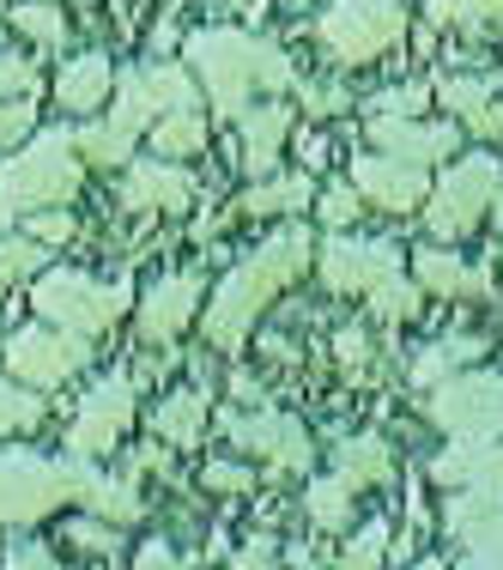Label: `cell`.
<instances>
[{
    "mask_svg": "<svg viewBox=\"0 0 503 570\" xmlns=\"http://www.w3.org/2000/svg\"><path fill=\"white\" fill-rule=\"evenodd\" d=\"M61 504H86L91 515H103V522L121 528V522L140 515V492H134L128 480L98 473L86 455L43 461L31 450H0V522L24 528V522H37V515H49Z\"/></svg>",
    "mask_w": 503,
    "mask_h": 570,
    "instance_id": "cell-1",
    "label": "cell"
},
{
    "mask_svg": "<svg viewBox=\"0 0 503 570\" xmlns=\"http://www.w3.org/2000/svg\"><path fill=\"white\" fill-rule=\"evenodd\" d=\"M309 255H316V243H309L304 225H285L279 237H267L262 249H255L237 274H225V285L213 292V304H207V341L237 352L243 341H249V328L262 322L267 297L285 292V285L304 274Z\"/></svg>",
    "mask_w": 503,
    "mask_h": 570,
    "instance_id": "cell-2",
    "label": "cell"
},
{
    "mask_svg": "<svg viewBox=\"0 0 503 570\" xmlns=\"http://www.w3.org/2000/svg\"><path fill=\"white\" fill-rule=\"evenodd\" d=\"M188 61L207 79L213 110L230 116V121L243 116V104H249L255 91H297L292 61H285L274 43L243 37V31H195L188 37Z\"/></svg>",
    "mask_w": 503,
    "mask_h": 570,
    "instance_id": "cell-3",
    "label": "cell"
},
{
    "mask_svg": "<svg viewBox=\"0 0 503 570\" xmlns=\"http://www.w3.org/2000/svg\"><path fill=\"white\" fill-rule=\"evenodd\" d=\"M79 195V140L67 128H49L19 158H0V200L12 213L67 207Z\"/></svg>",
    "mask_w": 503,
    "mask_h": 570,
    "instance_id": "cell-4",
    "label": "cell"
},
{
    "mask_svg": "<svg viewBox=\"0 0 503 570\" xmlns=\"http://www.w3.org/2000/svg\"><path fill=\"white\" fill-rule=\"evenodd\" d=\"M31 304L43 309L49 328H67V334H86L91 341V334H103L121 309L134 304V285L128 279L98 285V279L73 274V267H56V274H43L31 285Z\"/></svg>",
    "mask_w": 503,
    "mask_h": 570,
    "instance_id": "cell-5",
    "label": "cell"
},
{
    "mask_svg": "<svg viewBox=\"0 0 503 570\" xmlns=\"http://www.w3.org/2000/svg\"><path fill=\"white\" fill-rule=\"evenodd\" d=\"M316 31L334 49V61H371L406 37V7L401 0H334Z\"/></svg>",
    "mask_w": 503,
    "mask_h": 570,
    "instance_id": "cell-6",
    "label": "cell"
},
{
    "mask_svg": "<svg viewBox=\"0 0 503 570\" xmlns=\"http://www.w3.org/2000/svg\"><path fill=\"white\" fill-rule=\"evenodd\" d=\"M497 158H461L455 170L437 183V200L425 207V225H431V243H448V237H467L473 225L485 219V207L497 200Z\"/></svg>",
    "mask_w": 503,
    "mask_h": 570,
    "instance_id": "cell-7",
    "label": "cell"
},
{
    "mask_svg": "<svg viewBox=\"0 0 503 570\" xmlns=\"http://www.w3.org/2000/svg\"><path fill=\"white\" fill-rule=\"evenodd\" d=\"M425 406L448 438H503V376H485V371L443 376Z\"/></svg>",
    "mask_w": 503,
    "mask_h": 570,
    "instance_id": "cell-8",
    "label": "cell"
},
{
    "mask_svg": "<svg viewBox=\"0 0 503 570\" xmlns=\"http://www.w3.org/2000/svg\"><path fill=\"white\" fill-rule=\"evenodd\" d=\"M170 110H200V104H195V79H188L176 61H158V67H140V73H121L116 79V110H110L116 128L140 134L146 121H158Z\"/></svg>",
    "mask_w": 503,
    "mask_h": 570,
    "instance_id": "cell-9",
    "label": "cell"
},
{
    "mask_svg": "<svg viewBox=\"0 0 503 570\" xmlns=\"http://www.w3.org/2000/svg\"><path fill=\"white\" fill-rule=\"evenodd\" d=\"M86 358H91V341L86 334H67V328H19L7 341V371L24 389H56Z\"/></svg>",
    "mask_w": 503,
    "mask_h": 570,
    "instance_id": "cell-10",
    "label": "cell"
},
{
    "mask_svg": "<svg viewBox=\"0 0 503 570\" xmlns=\"http://www.w3.org/2000/svg\"><path fill=\"white\" fill-rule=\"evenodd\" d=\"M134 419V383L128 376H103L98 389L86 395V406H79V419L67 425V455H103L116 450V438L128 431Z\"/></svg>",
    "mask_w": 503,
    "mask_h": 570,
    "instance_id": "cell-11",
    "label": "cell"
},
{
    "mask_svg": "<svg viewBox=\"0 0 503 570\" xmlns=\"http://www.w3.org/2000/svg\"><path fill=\"white\" fill-rule=\"evenodd\" d=\"M388 274H401V249L394 243H358V237H334L322 249V279L334 292H371Z\"/></svg>",
    "mask_w": 503,
    "mask_h": 570,
    "instance_id": "cell-12",
    "label": "cell"
},
{
    "mask_svg": "<svg viewBox=\"0 0 503 570\" xmlns=\"http://www.w3.org/2000/svg\"><path fill=\"white\" fill-rule=\"evenodd\" d=\"M230 443H237V450H262L267 461H274V468H309V431L297 425V419H285V413H249V419H230Z\"/></svg>",
    "mask_w": 503,
    "mask_h": 570,
    "instance_id": "cell-13",
    "label": "cell"
},
{
    "mask_svg": "<svg viewBox=\"0 0 503 570\" xmlns=\"http://www.w3.org/2000/svg\"><path fill=\"white\" fill-rule=\"evenodd\" d=\"M352 188H358L371 207L406 213V207L425 200V165H406V158H388V153L358 158V165H352Z\"/></svg>",
    "mask_w": 503,
    "mask_h": 570,
    "instance_id": "cell-14",
    "label": "cell"
},
{
    "mask_svg": "<svg viewBox=\"0 0 503 570\" xmlns=\"http://www.w3.org/2000/svg\"><path fill=\"white\" fill-rule=\"evenodd\" d=\"M371 140H376V153H388V158H406V165H431V158H448L455 153V140L461 134L455 128H418L413 116H371Z\"/></svg>",
    "mask_w": 503,
    "mask_h": 570,
    "instance_id": "cell-15",
    "label": "cell"
},
{
    "mask_svg": "<svg viewBox=\"0 0 503 570\" xmlns=\"http://www.w3.org/2000/svg\"><path fill=\"white\" fill-rule=\"evenodd\" d=\"M195 304H200V279L195 274H176V279H158L140 304V334L146 341H170L195 322Z\"/></svg>",
    "mask_w": 503,
    "mask_h": 570,
    "instance_id": "cell-16",
    "label": "cell"
},
{
    "mask_svg": "<svg viewBox=\"0 0 503 570\" xmlns=\"http://www.w3.org/2000/svg\"><path fill=\"white\" fill-rule=\"evenodd\" d=\"M443 485H480V492H503V443L497 438H461V450L431 461Z\"/></svg>",
    "mask_w": 503,
    "mask_h": 570,
    "instance_id": "cell-17",
    "label": "cell"
},
{
    "mask_svg": "<svg viewBox=\"0 0 503 570\" xmlns=\"http://www.w3.org/2000/svg\"><path fill=\"white\" fill-rule=\"evenodd\" d=\"M195 200V183L176 165H134L128 176V207H152V213H183Z\"/></svg>",
    "mask_w": 503,
    "mask_h": 570,
    "instance_id": "cell-18",
    "label": "cell"
},
{
    "mask_svg": "<svg viewBox=\"0 0 503 570\" xmlns=\"http://www.w3.org/2000/svg\"><path fill=\"white\" fill-rule=\"evenodd\" d=\"M418 285L437 292V297H485L492 292V267H461L448 249L431 243V249L418 255Z\"/></svg>",
    "mask_w": 503,
    "mask_h": 570,
    "instance_id": "cell-19",
    "label": "cell"
},
{
    "mask_svg": "<svg viewBox=\"0 0 503 570\" xmlns=\"http://www.w3.org/2000/svg\"><path fill=\"white\" fill-rule=\"evenodd\" d=\"M116 91V67L103 61V56H79V61H67L61 67V79H56V98H61V110H98L103 98Z\"/></svg>",
    "mask_w": 503,
    "mask_h": 570,
    "instance_id": "cell-20",
    "label": "cell"
},
{
    "mask_svg": "<svg viewBox=\"0 0 503 570\" xmlns=\"http://www.w3.org/2000/svg\"><path fill=\"white\" fill-rule=\"evenodd\" d=\"M243 170L249 176H274L279 165V140L292 128V110H243Z\"/></svg>",
    "mask_w": 503,
    "mask_h": 570,
    "instance_id": "cell-21",
    "label": "cell"
},
{
    "mask_svg": "<svg viewBox=\"0 0 503 570\" xmlns=\"http://www.w3.org/2000/svg\"><path fill=\"white\" fill-rule=\"evenodd\" d=\"M152 431L165 443H176V450H195V438L207 431V401H200V395H170L152 413Z\"/></svg>",
    "mask_w": 503,
    "mask_h": 570,
    "instance_id": "cell-22",
    "label": "cell"
},
{
    "mask_svg": "<svg viewBox=\"0 0 503 570\" xmlns=\"http://www.w3.org/2000/svg\"><path fill=\"white\" fill-rule=\"evenodd\" d=\"M316 200V183L309 176H262V183L243 195V213H297Z\"/></svg>",
    "mask_w": 503,
    "mask_h": 570,
    "instance_id": "cell-23",
    "label": "cell"
},
{
    "mask_svg": "<svg viewBox=\"0 0 503 570\" xmlns=\"http://www.w3.org/2000/svg\"><path fill=\"white\" fill-rule=\"evenodd\" d=\"M200 146H207V121H200V110L158 116V128H152V153L158 158H188V153H200Z\"/></svg>",
    "mask_w": 503,
    "mask_h": 570,
    "instance_id": "cell-24",
    "label": "cell"
},
{
    "mask_svg": "<svg viewBox=\"0 0 503 570\" xmlns=\"http://www.w3.org/2000/svg\"><path fill=\"white\" fill-rule=\"evenodd\" d=\"M339 480L358 492V485H376V480H388V443L383 438H352V443H339Z\"/></svg>",
    "mask_w": 503,
    "mask_h": 570,
    "instance_id": "cell-25",
    "label": "cell"
},
{
    "mask_svg": "<svg viewBox=\"0 0 503 570\" xmlns=\"http://www.w3.org/2000/svg\"><path fill=\"white\" fill-rule=\"evenodd\" d=\"M480 341H467V334H461V341H443V346H431V352H418V364H413V383L418 389H437L448 371H455V364H467V358H480Z\"/></svg>",
    "mask_w": 503,
    "mask_h": 570,
    "instance_id": "cell-26",
    "label": "cell"
},
{
    "mask_svg": "<svg viewBox=\"0 0 503 570\" xmlns=\"http://www.w3.org/2000/svg\"><path fill=\"white\" fill-rule=\"evenodd\" d=\"M73 140H79V153H86L91 165H128L134 158V134L116 128V121H91V128H79Z\"/></svg>",
    "mask_w": 503,
    "mask_h": 570,
    "instance_id": "cell-27",
    "label": "cell"
},
{
    "mask_svg": "<svg viewBox=\"0 0 503 570\" xmlns=\"http://www.w3.org/2000/svg\"><path fill=\"white\" fill-rule=\"evenodd\" d=\"M437 98L448 104V110H455L461 121H467L473 134L485 128V110H492V86H485V79H443L437 86Z\"/></svg>",
    "mask_w": 503,
    "mask_h": 570,
    "instance_id": "cell-28",
    "label": "cell"
},
{
    "mask_svg": "<svg viewBox=\"0 0 503 570\" xmlns=\"http://www.w3.org/2000/svg\"><path fill=\"white\" fill-rule=\"evenodd\" d=\"M37 419H43V401H37V389H24L19 376H0V438H7V431H31Z\"/></svg>",
    "mask_w": 503,
    "mask_h": 570,
    "instance_id": "cell-29",
    "label": "cell"
},
{
    "mask_svg": "<svg viewBox=\"0 0 503 570\" xmlns=\"http://www.w3.org/2000/svg\"><path fill=\"white\" fill-rule=\"evenodd\" d=\"M12 24H19L31 43H43V49H61V37H67V19L56 7H43V0H24V7H12Z\"/></svg>",
    "mask_w": 503,
    "mask_h": 570,
    "instance_id": "cell-30",
    "label": "cell"
},
{
    "mask_svg": "<svg viewBox=\"0 0 503 570\" xmlns=\"http://www.w3.org/2000/svg\"><path fill=\"white\" fill-rule=\"evenodd\" d=\"M461 547H467V564H503V504L492 515H480V522L467 528V534H455Z\"/></svg>",
    "mask_w": 503,
    "mask_h": 570,
    "instance_id": "cell-31",
    "label": "cell"
},
{
    "mask_svg": "<svg viewBox=\"0 0 503 570\" xmlns=\"http://www.w3.org/2000/svg\"><path fill=\"white\" fill-rule=\"evenodd\" d=\"M413 309H418V292L401 274H388L383 285H371V316L376 322H406Z\"/></svg>",
    "mask_w": 503,
    "mask_h": 570,
    "instance_id": "cell-32",
    "label": "cell"
},
{
    "mask_svg": "<svg viewBox=\"0 0 503 570\" xmlns=\"http://www.w3.org/2000/svg\"><path fill=\"white\" fill-rule=\"evenodd\" d=\"M49 255H43V243L37 237H0V292H7L12 279H24L31 267H43Z\"/></svg>",
    "mask_w": 503,
    "mask_h": 570,
    "instance_id": "cell-33",
    "label": "cell"
},
{
    "mask_svg": "<svg viewBox=\"0 0 503 570\" xmlns=\"http://www.w3.org/2000/svg\"><path fill=\"white\" fill-rule=\"evenodd\" d=\"M346 510H352V485L339 480V473H334V480H322V485H309V515H316L322 528H339V522H346Z\"/></svg>",
    "mask_w": 503,
    "mask_h": 570,
    "instance_id": "cell-34",
    "label": "cell"
},
{
    "mask_svg": "<svg viewBox=\"0 0 503 570\" xmlns=\"http://www.w3.org/2000/svg\"><path fill=\"white\" fill-rule=\"evenodd\" d=\"M31 121H37L31 98H0V153H7V146H19L24 134H31Z\"/></svg>",
    "mask_w": 503,
    "mask_h": 570,
    "instance_id": "cell-35",
    "label": "cell"
},
{
    "mask_svg": "<svg viewBox=\"0 0 503 570\" xmlns=\"http://www.w3.org/2000/svg\"><path fill=\"white\" fill-rule=\"evenodd\" d=\"M431 12L461 24H485V19H503V0H431Z\"/></svg>",
    "mask_w": 503,
    "mask_h": 570,
    "instance_id": "cell-36",
    "label": "cell"
},
{
    "mask_svg": "<svg viewBox=\"0 0 503 570\" xmlns=\"http://www.w3.org/2000/svg\"><path fill=\"white\" fill-rule=\"evenodd\" d=\"M431 104V86H401V91H383V98H371L376 116H413Z\"/></svg>",
    "mask_w": 503,
    "mask_h": 570,
    "instance_id": "cell-37",
    "label": "cell"
},
{
    "mask_svg": "<svg viewBox=\"0 0 503 570\" xmlns=\"http://www.w3.org/2000/svg\"><path fill=\"white\" fill-rule=\"evenodd\" d=\"M31 237H37V243H67V237H73V213L37 207V213H31Z\"/></svg>",
    "mask_w": 503,
    "mask_h": 570,
    "instance_id": "cell-38",
    "label": "cell"
},
{
    "mask_svg": "<svg viewBox=\"0 0 503 570\" xmlns=\"http://www.w3.org/2000/svg\"><path fill=\"white\" fill-rule=\"evenodd\" d=\"M358 188H328V195H322V219H328V225H352V219H358Z\"/></svg>",
    "mask_w": 503,
    "mask_h": 570,
    "instance_id": "cell-39",
    "label": "cell"
},
{
    "mask_svg": "<svg viewBox=\"0 0 503 570\" xmlns=\"http://www.w3.org/2000/svg\"><path fill=\"white\" fill-rule=\"evenodd\" d=\"M383 552H388V528L376 522V528H364V534H358V540H352V547H346V564H376V559H383Z\"/></svg>",
    "mask_w": 503,
    "mask_h": 570,
    "instance_id": "cell-40",
    "label": "cell"
},
{
    "mask_svg": "<svg viewBox=\"0 0 503 570\" xmlns=\"http://www.w3.org/2000/svg\"><path fill=\"white\" fill-rule=\"evenodd\" d=\"M207 485H213V492H249L255 473L237 468V461H213V468H207Z\"/></svg>",
    "mask_w": 503,
    "mask_h": 570,
    "instance_id": "cell-41",
    "label": "cell"
},
{
    "mask_svg": "<svg viewBox=\"0 0 503 570\" xmlns=\"http://www.w3.org/2000/svg\"><path fill=\"white\" fill-rule=\"evenodd\" d=\"M334 352H339V364H346V371H364V358H371V341H364V328H346Z\"/></svg>",
    "mask_w": 503,
    "mask_h": 570,
    "instance_id": "cell-42",
    "label": "cell"
},
{
    "mask_svg": "<svg viewBox=\"0 0 503 570\" xmlns=\"http://www.w3.org/2000/svg\"><path fill=\"white\" fill-rule=\"evenodd\" d=\"M19 91H31V67L0 56V98H19Z\"/></svg>",
    "mask_w": 503,
    "mask_h": 570,
    "instance_id": "cell-43",
    "label": "cell"
},
{
    "mask_svg": "<svg viewBox=\"0 0 503 570\" xmlns=\"http://www.w3.org/2000/svg\"><path fill=\"white\" fill-rule=\"evenodd\" d=\"M73 540H79V547H91V552H110V547H116V540L103 534V528H91V522H79V528H73Z\"/></svg>",
    "mask_w": 503,
    "mask_h": 570,
    "instance_id": "cell-44",
    "label": "cell"
},
{
    "mask_svg": "<svg viewBox=\"0 0 503 570\" xmlns=\"http://www.w3.org/2000/svg\"><path fill=\"white\" fill-rule=\"evenodd\" d=\"M7 564H24V570H37V564H49V552H43V547H19V552H7Z\"/></svg>",
    "mask_w": 503,
    "mask_h": 570,
    "instance_id": "cell-45",
    "label": "cell"
},
{
    "mask_svg": "<svg viewBox=\"0 0 503 570\" xmlns=\"http://www.w3.org/2000/svg\"><path fill=\"white\" fill-rule=\"evenodd\" d=\"M134 468H170L165 450H134Z\"/></svg>",
    "mask_w": 503,
    "mask_h": 570,
    "instance_id": "cell-46",
    "label": "cell"
},
{
    "mask_svg": "<svg viewBox=\"0 0 503 570\" xmlns=\"http://www.w3.org/2000/svg\"><path fill=\"white\" fill-rule=\"evenodd\" d=\"M140 564H170V547H165V540H152V547H140Z\"/></svg>",
    "mask_w": 503,
    "mask_h": 570,
    "instance_id": "cell-47",
    "label": "cell"
},
{
    "mask_svg": "<svg viewBox=\"0 0 503 570\" xmlns=\"http://www.w3.org/2000/svg\"><path fill=\"white\" fill-rule=\"evenodd\" d=\"M267 559H274V540H255V547L243 552V564H267Z\"/></svg>",
    "mask_w": 503,
    "mask_h": 570,
    "instance_id": "cell-48",
    "label": "cell"
},
{
    "mask_svg": "<svg viewBox=\"0 0 503 570\" xmlns=\"http://www.w3.org/2000/svg\"><path fill=\"white\" fill-rule=\"evenodd\" d=\"M480 134H503V98L492 104V110H485V128Z\"/></svg>",
    "mask_w": 503,
    "mask_h": 570,
    "instance_id": "cell-49",
    "label": "cell"
},
{
    "mask_svg": "<svg viewBox=\"0 0 503 570\" xmlns=\"http://www.w3.org/2000/svg\"><path fill=\"white\" fill-rule=\"evenodd\" d=\"M492 207H497V230H503V183H497V200H492Z\"/></svg>",
    "mask_w": 503,
    "mask_h": 570,
    "instance_id": "cell-50",
    "label": "cell"
},
{
    "mask_svg": "<svg viewBox=\"0 0 503 570\" xmlns=\"http://www.w3.org/2000/svg\"><path fill=\"white\" fill-rule=\"evenodd\" d=\"M7 219H12V207H7V200H0V230H7Z\"/></svg>",
    "mask_w": 503,
    "mask_h": 570,
    "instance_id": "cell-51",
    "label": "cell"
}]
</instances>
